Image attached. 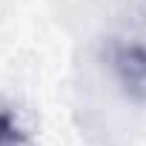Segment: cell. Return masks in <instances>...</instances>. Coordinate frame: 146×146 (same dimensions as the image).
Wrapping results in <instances>:
<instances>
[{
    "label": "cell",
    "mask_w": 146,
    "mask_h": 146,
    "mask_svg": "<svg viewBox=\"0 0 146 146\" xmlns=\"http://www.w3.org/2000/svg\"><path fill=\"white\" fill-rule=\"evenodd\" d=\"M0 146H40L32 115L6 95H0Z\"/></svg>",
    "instance_id": "cell-2"
},
{
    "label": "cell",
    "mask_w": 146,
    "mask_h": 146,
    "mask_svg": "<svg viewBox=\"0 0 146 146\" xmlns=\"http://www.w3.org/2000/svg\"><path fill=\"white\" fill-rule=\"evenodd\" d=\"M103 66L126 100L146 106V40L126 35L109 37L103 43Z\"/></svg>",
    "instance_id": "cell-1"
}]
</instances>
